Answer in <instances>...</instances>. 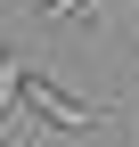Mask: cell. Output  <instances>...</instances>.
I'll use <instances>...</instances> for the list:
<instances>
[{
  "label": "cell",
  "instance_id": "cell-3",
  "mask_svg": "<svg viewBox=\"0 0 139 147\" xmlns=\"http://www.w3.org/2000/svg\"><path fill=\"white\" fill-rule=\"evenodd\" d=\"M65 8H82V0H41V16H65Z\"/></svg>",
  "mask_w": 139,
  "mask_h": 147
},
{
  "label": "cell",
  "instance_id": "cell-2",
  "mask_svg": "<svg viewBox=\"0 0 139 147\" xmlns=\"http://www.w3.org/2000/svg\"><path fill=\"white\" fill-rule=\"evenodd\" d=\"M8 98H16V57L0 49V106H8Z\"/></svg>",
  "mask_w": 139,
  "mask_h": 147
},
{
  "label": "cell",
  "instance_id": "cell-1",
  "mask_svg": "<svg viewBox=\"0 0 139 147\" xmlns=\"http://www.w3.org/2000/svg\"><path fill=\"white\" fill-rule=\"evenodd\" d=\"M16 98H25L49 131H107V106H90V98H74V90H57L49 74H25V65H16Z\"/></svg>",
  "mask_w": 139,
  "mask_h": 147
}]
</instances>
